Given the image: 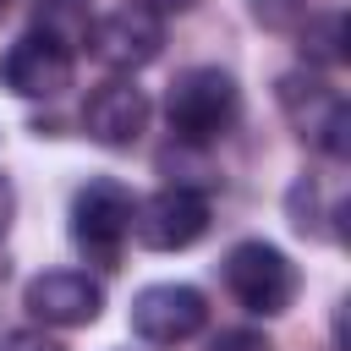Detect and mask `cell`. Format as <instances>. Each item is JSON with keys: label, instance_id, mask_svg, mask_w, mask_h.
Wrapping results in <instances>:
<instances>
[{"label": "cell", "instance_id": "6da1fadb", "mask_svg": "<svg viewBox=\"0 0 351 351\" xmlns=\"http://www.w3.org/2000/svg\"><path fill=\"white\" fill-rule=\"evenodd\" d=\"M165 115H170V132L181 143H214L236 126L241 115V88L230 71L219 66H192L170 82L165 93Z\"/></svg>", "mask_w": 351, "mask_h": 351}, {"label": "cell", "instance_id": "7a4b0ae2", "mask_svg": "<svg viewBox=\"0 0 351 351\" xmlns=\"http://www.w3.org/2000/svg\"><path fill=\"white\" fill-rule=\"evenodd\" d=\"M274 99H280L285 121L296 126V137H307L329 159H346L351 154V104L340 99V88H329L313 71H285L274 82Z\"/></svg>", "mask_w": 351, "mask_h": 351}, {"label": "cell", "instance_id": "3957f363", "mask_svg": "<svg viewBox=\"0 0 351 351\" xmlns=\"http://www.w3.org/2000/svg\"><path fill=\"white\" fill-rule=\"evenodd\" d=\"M225 285L252 318H280L296 302V263L274 241H236L225 252Z\"/></svg>", "mask_w": 351, "mask_h": 351}, {"label": "cell", "instance_id": "277c9868", "mask_svg": "<svg viewBox=\"0 0 351 351\" xmlns=\"http://www.w3.org/2000/svg\"><path fill=\"white\" fill-rule=\"evenodd\" d=\"M132 214H137V197L121 181H110V176L88 181L71 197V241H77V252L93 258V263H115L126 236H132Z\"/></svg>", "mask_w": 351, "mask_h": 351}, {"label": "cell", "instance_id": "5b68a950", "mask_svg": "<svg viewBox=\"0 0 351 351\" xmlns=\"http://www.w3.org/2000/svg\"><path fill=\"white\" fill-rule=\"evenodd\" d=\"M203 324H208V302H203L197 285L159 280V285H143L132 296V335L148 340V346H181Z\"/></svg>", "mask_w": 351, "mask_h": 351}, {"label": "cell", "instance_id": "8992f818", "mask_svg": "<svg viewBox=\"0 0 351 351\" xmlns=\"http://www.w3.org/2000/svg\"><path fill=\"white\" fill-rule=\"evenodd\" d=\"M208 230V197L197 186H159L154 197L137 203L132 214V236L148 252H181Z\"/></svg>", "mask_w": 351, "mask_h": 351}, {"label": "cell", "instance_id": "52a82bcc", "mask_svg": "<svg viewBox=\"0 0 351 351\" xmlns=\"http://www.w3.org/2000/svg\"><path fill=\"white\" fill-rule=\"evenodd\" d=\"M88 44H93V55H99L110 71H137V66L159 60V49H165V22H159L154 11H143V5H115V11H104V16L93 22Z\"/></svg>", "mask_w": 351, "mask_h": 351}, {"label": "cell", "instance_id": "ba28073f", "mask_svg": "<svg viewBox=\"0 0 351 351\" xmlns=\"http://www.w3.org/2000/svg\"><path fill=\"white\" fill-rule=\"evenodd\" d=\"M22 307H27L38 324H49V329H82V324L99 318L104 291H99V280H88L82 269H49V274H33V280H27Z\"/></svg>", "mask_w": 351, "mask_h": 351}, {"label": "cell", "instance_id": "9c48e42d", "mask_svg": "<svg viewBox=\"0 0 351 351\" xmlns=\"http://www.w3.org/2000/svg\"><path fill=\"white\" fill-rule=\"evenodd\" d=\"M148 115H154V104H148V93L132 77L99 82L88 93V104H82V126H88V137L99 148H132L148 132Z\"/></svg>", "mask_w": 351, "mask_h": 351}, {"label": "cell", "instance_id": "30bf717a", "mask_svg": "<svg viewBox=\"0 0 351 351\" xmlns=\"http://www.w3.org/2000/svg\"><path fill=\"white\" fill-rule=\"evenodd\" d=\"M0 82L16 99H55L71 88V49H60L44 33H22L0 60Z\"/></svg>", "mask_w": 351, "mask_h": 351}, {"label": "cell", "instance_id": "8fae6325", "mask_svg": "<svg viewBox=\"0 0 351 351\" xmlns=\"http://www.w3.org/2000/svg\"><path fill=\"white\" fill-rule=\"evenodd\" d=\"M346 44H351V22H346V11H335V5H329V11H307L302 27H296V49H302L307 66H324V71H329V66H346V55H351Z\"/></svg>", "mask_w": 351, "mask_h": 351}, {"label": "cell", "instance_id": "7c38bea8", "mask_svg": "<svg viewBox=\"0 0 351 351\" xmlns=\"http://www.w3.org/2000/svg\"><path fill=\"white\" fill-rule=\"evenodd\" d=\"M33 33L55 38L60 49H82V44H88V33H93V22H88L82 0H49V5L38 11V27H33Z\"/></svg>", "mask_w": 351, "mask_h": 351}, {"label": "cell", "instance_id": "4fadbf2b", "mask_svg": "<svg viewBox=\"0 0 351 351\" xmlns=\"http://www.w3.org/2000/svg\"><path fill=\"white\" fill-rule=\"evenodd\" d=\"M285 214H291V230L296 236H324V203H318V181L313 176H302L285 192Z\"/></svg>", "mask_w": 351, "mask_h": 351}, {"label": "cell", "instance_id": "5bb4252c", "mask_svg": "<svg viewBox=\"0 0 351 351\" xmlns=\"http://www.w3.org/2000/svg\"><path fill=\"white\" fill-rule=\"evenodd\" d=\"M247 11H252L258 27H269V33H291V27H302L307 0H247Z\"/></svg>", "mask_w": 351, "mask_h": 351}, {"label": "cell", "instance_id": "9a60e30c", "mask_svg": "<svg viewBox=\"0 0 351 351\" xmlns=\"http://www.w3.org/2000/svg\"><path fill=\"white\" fill-rule=\"evenodd\" d=\"M0 351H66V346L55 335H44V329H16V335H5Z\"/></svg>", "mask_w": 351, "mask_h": 351}, {"label": "cell", "instance_id": "2e32d148", "mask_svg": "<svg viewBox=\"0 0 351 351\" xmlns=\"http://www.w3.org/2000/svg\"><path fill=\"white\" fill-rule=\"evenodd\" d=\"M214 351H269V340H263L258 329H225V335L214 340Z\"/></svg>", "mask_w": 351, "mask_h": 351}, {"label": "cell", "instance_id": "e0dca14e", "mask_svg": "<svg viewBox=\"0 0 351 351\" xmlns=\"http://www.w3.org/2000/svg\"><path fill=\"white\" fill-rule=\"evenodd\" d=\"M132 5H143V11H154V16L165 22V16H186L197 0H132Z\"/></svg>", "mask_w": 351, "mask_h": 351}, {"label": "cell", "instance_id": "ac0fdd59", "mask_svg": "<svg viewBox=\"0 0 351 351\" xmlns=\"http://www.w3.org/2000/svg\"><path fill=\"white\" fill-rule=\"evenodd\" d=\"M11 214H16V192H11V181L0 176V236L11 230Z\"/></svg>", "mask_w": 351, "mask_h": 351}, {"label": "cell", "instance_id": "d6986e66", "mask_svg": "<svg viewBox=\"0 0 351 351\" xmlns=\"http://www.w3.org/2000/svg\"><path fill=\"white\" fill-rule=\"evenodd\" d=\"M0 274H5V258H0Z\"/></svg>", "mask_w": 351, "mask_h": 351}, {"label": "cell", "instance_id": "ffe728a7", "mask_svg": "<svg viewBox=\"0 0 351 351\" xmlns=\"http://www.w3.org/2000/svg\"><path fill=\"white\" fill-rule=\"evenodd\" d=\"M0 5H11V0H0Z\"/></svg>", "mask_w": 351, "mask_h": 351}]
</instances>
